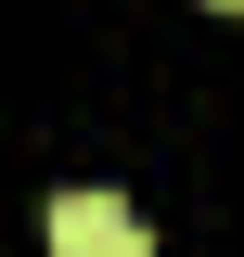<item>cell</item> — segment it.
Instances as JSON below:
<instances>
[{
    "instance_id": "cell-2",
    "label": "cell",
    "mask_w": 244,
    "mask_h": 257,
    "mask_svg": "<svg viewBox=\"0 0 244 257\" xmlns=\"http://www.w3.org/2000/svg\"><path fill=\"white\" fill-rule=\"evenodd\" d=\"M218 13H244V0H218Z\"/></svg>"
},
{
    "instance_id": "cell-1",
    "label": "cell",
    "mask_w": 244,
    "mask_h": 257,
    "mask_svg": "<svg viewBox=\"0 0 244 257\" xmlns=\"http://www.w3.org/2000/svg\"><path fill=\"white\" fill-rule=\"evenodd\" d=\"M52 257H154L129 193H52Z\"/></svg>"
}]
</instances>
